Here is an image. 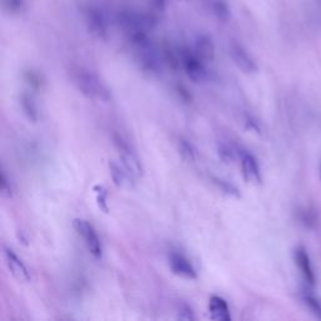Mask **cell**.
I'll return each instance as SVG.
<instances>
[{
  "instance_id": "6da1fadb",
  "label": "cell",
  "mask_w": 321,
  "mask_h": 321,
  "mask_svg": "<svg viewBox=\"0 0 321 321\" xmlns=\"http://www.w3.org/2000/svg\"><path fill=\"white\" fill-rule=\"evenodd\" d=\"M137 63L149 74H159L163 69L162 55L154 45L149 33H137L128 36Z\"/></svg>"
},
{
  "instance_id": "7a4b0ae2",
  "label": "cell",
  "mask_w": 321,
  "mask_h": 321,
  "mask_svg": "<svg viewBox=\"0 0 321 321\" xmlns=\"http://www.w3.org/2000/svg\"><path fill=\"white\" fill-rule=\"evenodd\" d=\"M70 78L75 88L88 99L97 100V102L111 100V89L93 70L84 67H77L70 72Z\"/></svg>"
},
{
  "instance_id": "3957f363",
  "label": "cell",
  "mask_w": 321,
  "mask_h": 321,
  "mask_svg": "<svg viewBox=\"0 0 321 321\" xmlns=\"http://www.w3.org/2000/svg\"><path fill=\"white\" fill-rule=\"evenodd\" d=\"M178 62L188 78L195 83H205L210 79V72L205 60L201 59L192 48H183L178 54Z\"/></svg>"
},
{
  "instance_id": "277c9868",
  "label": "cell",
  "mask_w": 321,
  "mask_h": 321,
  "mask_svg": "<svg viewBox=\"0 0 321 321\" xmlns=\"http://www.w3.org/2000/svg\"><path fill=\"white\" fill-rule=\"evenodd\" d=\"M85 26H87L89 34L99 40H105L109 34L108 19L103 13L102 9L95 5H87L83 10Z\"/></svg>"
},
{
  "instance_id": "5b68a950",
  "label": "cell",
  "mask_w": 321,
  "mask_h": 321,
  "mask_svg": "<svg viewBox=\"0 0 321 321\" xmlns=\"http://www.w3.org/2000/svg\"><path fill=\"white\" fill-rule=\"evenodd\" d=\"M73 227H74V230L77 231V234L83 239L84 245L87 246L90 255L97 260L102 259L104 249H103V244L102 241H100V237L98 236L97 231H95V229L93 227V225L89 224L87 220L75 219L74 221H73Z\"/></svg>"
},
{
  "instance_id": "8992f818",
  "label": "cell",
  "mask_w": 321,
  "mask_h": 321,
  "mask_svg": "<svg viewBox=\"0 0 321 321\" xmlns=\"http://www.w3.org/2000/svg\"><path fill=\"white\" fill-rule=\"evenodd\" d=\"M113 144L118 152L119 161L133 173L136 177H141L143 175V166L141 158L136 153L133 147L119 134H113Z\"/></svg>"
},
{
  "instance_id": "52a82bcc",
  "label": "cell",
  "mask_w": 321,
  "mask_h": 321,
  "mask_svg": "<svg viewBox=\"0 0 321 321\" xmlns=\"http://www.w3.org/2000/svg\"><path fill=\"white\" fill-rule=\"evenodd\" d=\"M230 57L241 72L246 74H254L257 72L256 62L242 44L237 41L230 43Z\"/></svg>"
},
{
  "instance_id": "ba28073f",
  "label": "cell",
  "mask_w": 321,
  "mask_h": 321,
  "mask_svg": "<svg viewBox=\"0 0 321 321\" xmlns=\"http://www.w3.org/2000/svg\"><path fill=\"white\" fill-rule=\"evenodd\" d=\"M4 259H5V264L8 266L9 271L11 275L20 283H29L31 281V274L30 270L28 269L23 260L15 254L9 247H4Z\"/></svg>"
},
{
  "instance_id": "9c48e42d",
  "label": "cell",
  "mask_w": 321,
  "mask_h": 321,
  "mask_svg": "<svg viewBox=\"0 0 321 321\" xmlns=\"http://www.w3.org/2000/svg\"><path fill=\"white\" fill-rule=\"evenodd\" d=\"M168 265H170L171 271L180 278L188 279V280L197 279V271L192 262L180 252H171L168 255Z\"/></svg>"
},
{
  "instance_id": "30bf717a",
  "label": "cell",
  "mask_w": 321,
  "mask_h": 321,
  "mask_svg": "<svg viewBox=\"0 0 321 321\" xmlns=\"http://www.w3.org/2000/svg\"><path fill=\"white\" fill-rule=\"evenodd\" d=\"M239 157L241 159L242 175H244L245 180L251 183L260 185L262 182L261 170H260L259 162H257V159L255 158L254 154L250 153L246 149L241 148L240 149Z\"/></svg>"
},
{
  "instance_id": "8fae6325",
  "label": "cell",
  "mask_w": 321,
  "mask_h": 321,
  "mask_svg": "<svg viewBox=\"0 0 321 321\" xmlns=\"http://www.w3.org/2000/svg\"><path fill=\"white\" fill-rule=\"evenodd\" d=\"M108 167L114 185L118 186L119 188H124V190L134 188L137 177L123 165V163L111 161V162L108 163Z\"/></svg>"
},
{
  "instance_id": "7c38bea8",
  "label": "cell",
  "mask_w": 321,
  "mask_h": 321,
  "mask_svg": "<svg viewBox=\"0 0 321 321\" xmlns=\"http://www.w3.org/2000/svg\"><path fill=\"white\" fill-rule=\"evenodd\" d=\"M192 50L205 62H211L216 53L215 43L208 34H198L195 36Z\"/></svg>"
},
{
  "instance_id": "4fadbf2b",
  "label": "cell",
  "mask_w": 321,
  "mask_h": 321,
  "mask_svg": "<svg viewBox=\"0 0 321 321\" xmlns=\"http://www.w3.org/2000/svg\"><path fill=\"white\" fill-rule=\"evenodd\" d=\"M208 314H210V318L215 321L231 320L229 304L221 296H211L210 301H208Z\"/></svg>"
},
{
  "instance_id": "5bb4252c",
  "label": "cell",
  "mask_w": 321,
  "mask_h": 321,
  "mask_svg": "<svg viewBox=\"0 0 321 321\" xmlns=\"http://www.w3.org/2000/svg\"><path fill=\"white\" fill-rule=\"evenodd\" d=\"M294 255H295L296 265H298L299 270L301 271L306 283L310 286L315 285V273H314L313 265H311L310 257H309L306 250L303 249V247H298V249L295 250V254Z\"/></svg>"
},
{
  "instance_id": "9a60e30c",
  "label": "cell",
  "mask_w": 321,
  "mask_h": 321,
  "mask_svg": "<svg viewBox=\"0 0 321 321\" xmlns=\"http://www.w3.org/2000/svg\"><path fill=\"white\" fill-rule=\"evenodd\" d=\"M206 6L217 20L227 21L231 18V10L226 0H206Z\"/></svg>"
},
{
  "instance_id": "2e32d148",
  "label": "cell",
  "mask_w": 321,
  "mask_h": 321,
  "mask_svg": "<svg viewBox=\"0 0 321 321\" xmlns=\"http://www.w3.org/2000/svg\"><path fill=\"white\" fill-rule=\"evenodd\" d=\"M20 105L21 109H23V113L29 121L36 122L39 118V111H38V105H36L35 100L31 97L30 94H21L20 97Z\"/></svg>"
},
{
  "instance_id": "e0dca14e",
  "label": "cell",
  "mask_w": 321,
  "mask_h": 321,
  "mask_svg": "<svg viewBox=\"0 0 321 321\" xmlns=\"http://www.w3.org/2000/svg\"><path fill=\"white\" fill-rule=\"evenodd\" d=\"M217 152H219L220 158H221L225 163H231L239 157L240 148L235 147L234 144L230 143V142L220 141L219 143H217Z\"/></svg>"
},
{
  "instance_id": "ac0fdd59",
  "label": "cell",
  "mask_w": 321,
  "mask_h": 321,
  "mask_svg": "<svg viewBox=\"0 0 321 321\" xmlns=\"http://www.w3.org/2000/svg\"><path fill=\"white\" fill-rule=\"evenodd\" d=\"M178 151H180L181 156L188 161V162H195L197 159V149L193 146L192 142H190L186 138L178 139Z\"/></svg>"
},
{
  "instance_id": "d6986e66",
  "label": "cell",
  "mask_w": 321,
  "mask_h": 321,
  "mask_svg": "<svg viewBox=\"0 0 321 321\" xmlns=\"http://www.w3.org/2000/svg\"><path fill=\"white\" fill-rule=\"evenodd\" d=\"M212 182L215 183V186H216L222 193H225V195L229 196V197H234V198L240 197L239 188H237L234 183L229 182V181L224 180V178L215 177V176L212 177Z\"/></svg>"
},
{
  "instance_id": "ffe728a7",
  "label": "cell",
  "mask_w": 321,
  "mask_h": 321,
  "mask_svg": "<svg viewBox=\"0 0 321 321\" xmlns=\"http://www.w3.org/2000/svg\"><path fill=\"white\" fill-rule=\"evenodd\" d=\"M93 191L95 193V201H97V205L100 208V211L105 213L108 212V191H107V188L102 185H95L93 187Z\"/></svg>"
},
{
  "instance_id": "44dd1931",
  "label": "cell",
  "mask_w": 321,
  "mask_h": 321,
  "mask_svg": "<svg viewBox=\"0 0 321 321\" xmlns=\"http://www.w3.org/2000/svg\"><path fill=\"white\" fill-rule=\"evenodd\" d=\"M3 6L11 15H18L25 6V0H3Z\"/></svg>"
},
{
  "instance_id": "7402d4cb",
  "label": "cell",
  "mask_w": 321,
  "mask_h": 321,
  "mask_svg": "<svg viewBox=\"0 0 321 321\" xmlns=\"http://www.w3.org/2000/svg\"><path fill=\"white\" fill-rule=\"evenodd\" d=\"M177 318L180 320L193 321L196 320V315L193 309L186 303H178L177 305Z\"/></svg>"
},
{
  "instance_id": "603a6c76",
  "label": "cell",
  "mask_w": 321,
  "mask_h": 321,
  "mask_svg": "<svg viewBox=\"0 0 321 321\" xmlns=\"http://www.w3.org/2000/svg\"><path fill=\"white\" fill-rule=\"evenodd\" d=\"M303 300H304V303L306 304V306H308V308L313 311L314 315H315L316 318L321 319V303L320 301H319L315 296L311 295V294H305V295L303 296Z\"/></svg>"
},
{
  "instance_id": "cb8c5ba5",
  "label": "cell",
  "mask_w": 321,
  "mask_h": 321,
  "mask_svg": "<svg viewBox=\"0 0 321 321\" xmlns=\"http://www.w3.org/2000/svg\"><path fill=\"white\" fill-rule=\"evenodd\" d=\"M0 190H1V195L5 196V197H11V196H13V182H11V180L5 173V170H1V176H0Z\"/></svg>"
},
{
  "instance_id": "d4e9b609",
  "label": "cell",
  "mask_w": 321,
  "mask_h": 321,
  "mask_svg": "<svg viewBox=\"0 0 321 321\" xmlns=\"http://www.w3.org/2000/svg\"><path fill=\"white\" fill-rule=\"evenodd\" d=\"M245 123H246L247 128L255 129V131L260 132L259 124H257V121H255V119L252 118L251 116H246V118H245Z\"/></svg>"
},
{
  "instance_id": "484cf974",
  "label": "cell",
  "mask_w": 321,
  "mask_h": 321,
  "mask_svg": "<svg viewBox=\"0 0 321 321\" xmlns=\"http://www.w3.org/2000/svg\"><path fill=\"white\" fill-rule=\"evenodd\" d=\"M152 4H153V9L156 11H163L166 6V0H152Z\"/></svg>"
}]
</instances>
